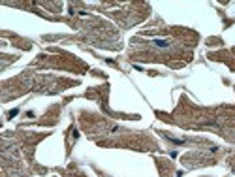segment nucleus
<instances>
[{
  "label": "nucleus",
  "instance_id": "nucleus-1",
  "mask_svg": "<svg viewBox=\"0 0 235 177\" xmlns=\"http://www.w3.org/2000/svg\"><path fill=\"white\" fill-rule=\"evenodd\" d=\"M151 43L158 49H169L171 47V40H168V38H154V40H151Z\"/></svg>",
  "mask_w": 235,
  "mask_h": 177
}]
</instances>
